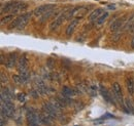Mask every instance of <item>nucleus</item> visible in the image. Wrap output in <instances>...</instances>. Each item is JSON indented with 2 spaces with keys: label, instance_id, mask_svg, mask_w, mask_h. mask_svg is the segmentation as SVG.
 <instances>
[{
  "label": "nucleus",
  "instance_id": "3",
  "mask_svg": "<svg viewBox=\"0 0 134 126\" xmlns=\"http://www.w3.org/2000/svg\"><path fill=\"white\" fill-rule=\"evenodd\" d=\"M26 120L28 126H40L42 124L40 120L39 112L35 111L34 109H30L26 113Z\"/></svg>",
  "mask_w": 134,
  "mask_h": 126
},
{
  "label": "nucleus",
  "instance_id": "4",
  "mask_svg": "<svg viewBox=\"0 0 134 126\" xmlns=\"http://www.w3.org/2000/svg\"><path fill=\"white\" fill-rule=\"evenodd\" d=\"M89 9L90 8L88 6H77V7H74L72 9H69V10H67V18L69 20V18L73 17V18L80 20L88 14Z\"/></svg>",
  "mask_w": 134,
  "mask_h": 126
},
{
  "label": "nucleus",
  "instance_id": "14",
  "mask_svg": "<svg viewBox=\"0 0 134 126\" xmlns=\"http://www.w3.org/2000/svg\"><path fill=\"white\" fill-rule=\"evenodd\" d=\"M79 22H80V20L79 18H73L72 21H71V23L68 25V27L66 28V35L67 36H70L73 31H74V29L76 28V26H77V24H79Z\"/></svg>",
  "mask_w": 134,
  "mask_h": 126
},
{
  "label": "nucleus",
  "instance_id": "16",
  "mask_svg": "<svg viewBox=\"0 0 134 126\" xmlns=\"http://www.w3.org/2000/svg\"><path fill=\"white\" fill-rule=\"evenodd\" d=\"M57 99L60 102V104H61L63 107L69 106V105H71V103H72V99H71L69 96H66V95H59V96H57Z\"/></svg>",
  "mask_w": 134,
  "mask_h": 126
},
{
  "label": "nucleus",
  "instance_id": "5",
  "mask_svg": "<svg viewBox=\"0 0 134 126\" xmlns=\"http://www.w3.org/2000/svg\"><path fill=\"white\" fill-rule=\"evenodd\" d=\"M1 112L4 113L8 118H14L16 110H15V105L12 102H3L1 100Z\"/></svg>",
  "mask_w": 134,
  "mask_h": 126
},
{
  "label": "nucleus",
  "instance_id": "15",
  "mask_svg": "<svg viewBox=\"0 0 134 126\" xmlns=\"http://www.w3.org/2000/svg\"><path fill=\"white\" fill-rule=\"evenodd\" d=\"M123 25H125V17L122 18H118L117 21H115L110 27L111 31H118L121 29V27H123Z\"/></svg>",
  "mask_w": 134,
  "mask_h": 126
},
{
  "label": "nucleus",
  "instance_id": "1",
  "mask_svg": "<svg viewBox=\"0 0 134 126\" xmlns=\"http://www.w3.org/2000/svg\"><path fill=\"white\" fill-rule=\"evenodd\" d=\"M27 8V4L22 1H9L2 5L1 7V14L4 12H12V14H18L20 11H23Z\"/></svg>",
  "mask_w": 134,
  "mask_h": 126
},
{
  "label": "nucleus",
  "instance_id": "2",
  "mask_svg": "<svg viewBox=\"0 0 134 126\" xmlns=\"http://www.w3.org/2000/svg\"><path fill=\"white\" fill-rule=\"evenodd\" d=\"M32 16V12H27V14H24L22 16L16 17L9 25L8 29L9 30H13V29H18V30H21L23 28L26 27V25L28 24V22L30 21Z\"/></svg>",
  "mask_w": 134,
  "mask_h": 126
},
{
  "label": "nucleus",
  "instance_id": "13",
  "mask_svg": "<svg viewBox=\"0 0 134 126\" xmlns=\"http://www.w3.org/2000/svg\"><path fill=\"white\" fill-rule=\"evenodd\" d=\"M16 64H17V54L14 53V52H12V53H9V54L7 55V58H6L5 66L10 69V68H14V67L16 66Z\"/></svg>",
  "mask_w": 134,
  "mask_h": 126
},
{
  "label": "nucleus",
  "instance_id": "18",
  "mask_svg": "<svg viewBox=\"0 0 134 126\" xmlns=\"http://www.w3.org/2000/svg\"><path fill=\"white\" fill-rule=\"evenodd\" d=\"M127 89H128V92L129 95H134V78L133 77H129L127 79Z\"/></svg>",
  "mask_w": 134,
  "mask_h": 126
},
{
  "label": "nucleus",
  "instance_id": "23",
  "mask_svg": "<svg viewBox=\"0 0 134 126\" xmlns=\"http://www.w3.org/2000/svg\"><path fill=\"white\" fill-rule=\"evenodd\" d=\"M13 80H14L15 84H17V85H22V84H25V83H26L25 80L23 79V77H22L20 74H19V75H14Z\"/></svg>",
  "mask_w": 134,
  "mask_h": 126
},
{
  "label": "nucleus",
  "instance_id": "24",
  "mask_svg": "<svg viewBox=\"0 0 134 126\" xmlns=\"http://www.w3.org/2000/svg\"><path fill=\"white\" fill-rule=\"evenodd\" d=\"M125 105H126V107L128 108V113L134 114V107L132 106V103H131L129 99H126V100H125Z\"/></svg>",
  "mask_w": 134,
  "mask_h": 126
},
{
  "label": "nucleus",
  "instance_id": "28",
  "mask_svg": "<svg viewBox=\"0 0 134 126\" xmlns=\"http://www.w3.org/2000/svg\"><path fill=\"white\" fill-rule=\"evenodd\" d=\"M132 47H134V39H133V44H132Z\"/></svg>",
  "mask_w": 134,
  "mask_h": 126
},
{
  "label": "nucleus",
  "instance_id": "10",
  "mask_svg": "<svg viewBox=\"0 0 134 126\" xmlns=\"http://www.w3.org/2000/svg\"><path fill=\"white\" fill-rule=\"evenodd\" d=\"M113 92L115 95V97L116 99H118L119 102L123 103V92H122V87L121 85L118 83V82H115L113 84Z\"/></svg>",
  "mask_w": 134,
  "mask_h": 126
},
{
  "label": "nucleus",
  "instance_id": "19",
  "mask_svg": "<svg viewBox=\"0 0 134 126\" xmlns=\"http://www.w3.org/2000/svg\"><path fill=\"white\" fill-rule=\"evenodd\" d=\"M62 95H66V96H69V97H71V96H74V95H76V91H75L74 89L70 88V87L64 86V87L62 88Z\"/></svg>",
  "mask_w": 134,
  "mask_h": 126
},
{
  "label": "nucleus",
  "instance_id": "11",
  "mask_svg": "<svg viewBox=\"0 0 134 126\" xmlns=\"http://www.w3.org/2000/svg\"><path fill=\"white\" fill-rule=\"evenodd\" d=\"M99 89H100V93H101V95H102V97H103L107 103H110V104L116 105V100L113 98V96L108 92V90H107L103 85H100V86H99Z\"/></svg>",
  "mask_w": 134,
  "mask_h": 126
},
{
  "label": "nucleus",
  "instance_id": "21",
  "mask_svg": "<svg viewBox=\"0 0 134 126\" xmlns=\"http://www.w3.org/2000/svg\"><path fill=\"white\" fill-rule=\"evenodd\" d=\"M14 14H10L8 16H2L1 17V25H7L8 23H12L14 21Z\"/></svg>",
  "mask_w": 134,
  "mask_h": 126
},
{
  "label": "nucleus",
  "instance_id": "26",
  "mask_svg": "<svg viewBox=\"0 0 134 126\" xmlns=\"http://www.w3.org/2000/svg\"><path fill=\"white\" fill-rule=\"evenodd\" d=\"M0 77H1V83L2 84H4V83H7V77H6V75L4 74V73H1V75H0Z\"/></svg>",
  "mask_w": 134,
  "mask_h": 126
},
{
  "label": "nucleus",
  "instance_id": "27",
  "mask_svg": "<svg viewBox=\"0 0 134 126\" xmlns=\"http://www.w3.org/2000/svg\"><path fill=\"white\" fill-rule=\"evenodd\" d=\"M0 63L1 65H5V62H4V55L1 54V58H0Z\"/></svg>",
  "mask_w": 134,
  "mask_h": 126
},
{
  "label": "nucleus",
  "instance_id": "12",
  "mask_svg": "<svg viewBox=\"0 0 134 126\" xmlns=\"http://www.w3.org/2000/svg\"><path fill=\"white\" fill-rule=\"evenodd\" d=\"M15 97V95L10 91L8 88H2L1 89V100L3 102H12V99Z\"/></svg>",
  "mask_w": 134,
  "mask_h": 126
},
{
  "label": "nucleus",
  "instance_id": "22",
  "mask_svg": "<svg viewBox=\"0 0 134 126\" xmlns=\"http://www.w3.org/2000/svg\"><path fill=\"white\" fill-rule=\"evenodd\" d=\"M107 17H108V14H107V12H103V14L99 16V18H97L96 24H97L98 26H101L102 24H104V23H105V21L107 20Z\"/></svg>",
  "mask_w": 134,
  "mask_h": 126
},
{
  "label": "nucleus",
  "instance_id": "8",
  "mask_svg": "<svg viewBox=\"0 0 134 126\" xmlns=\"http://www.w3.org/2000/svg\"><path fill=\"white\" fill-rule=\"evenodd\" d=\"M54 8H56V5H54V4H44V5H41V6L36 7L34 9L33 15H35V16H38V17H40L41 16H43L46 12L50 11V10L54 9Z\"/></svg>",
  "mask_w": 134,
  "mask_h": 126
},
{
  "label": "nucleus",
  "instance_id": "9",
  "mask_svg": "<svg viewBox=\"0 0 134 126\" xmlns=\"http://www.w3.org/2000/svg\"><path fill=\"white\" fill-rule=\"evenodd\" d=\"M39 116H40V120H41V123L43 125H47V126H51L53 124V121H54V118L50 116L47 112L42 110L41 112H39Z\"/></svg>",
  "mask_w": 134,
  "mask_h": 126
},
{
  "label": "nucleus",
  "instance_id": "7",
  "mask_svg": "<svg viewBox=\"0 0 134 126\" xmlns=\"http://www.w3.org/2000/svg\"><path fill=\"white\" fill-rule=\"evenodd\" d=\"M66 20H68V18H67V11L61 12L59 16H57V17L52 22V24L50 25V29L52 30V31L56 30V29L59 28V27L63 24V22L66 21Z\"/></svg>",
  "mask_w": 134,
  "mask_h": 126
},
{
  "label": "nucleus",
  "instance_id": "25",
  "mask_svg": "<svg viewBox=\"0 0 134 126\" xmlns=\"http://www.w3.org/2000/svg\"><path fill=\"white\" fill-rule=\"evenodd\" d=\"M18 99L21 102V103H24L25 100H26V95L24 93V92H22V93H19V95H17Z\"/></svg>",
  "mask_w": 134,
  "mask_h": 126
},
{
  "label": "nucleus",
  "instance_id": "17",
  "mask_svg": "<svg viewBox=\"0 0 134 126\" xmlns=\"http://www.w3.org/2000/svg\"><path fill=\"white\" fill-rule=\"evenodd\" d=\"M104 12V10L102 9V8H96L95 10H93L92 12H91V15L89 16V20L90 21H97V18H99V16L102 15Z\"/></svg>",
  "mask_w": 134,
  "mask_h": 126
},
{
  "label": "nucleus",
  "instance_id": "20",
  "mask_svg": "<svg viewBox=\"0 0 134 126\" xmlns=\"http://www.w3.org/2000/svg\"><path fill=\"white\" fill-rule=\"evenodd\" d=\"M56 8H54V9H52L50 11H48V12H46L43 16H41L39 17V20H40V22H46V21H48L49 18H51L52 16H54V15H56Z\"/></svg>",
  "mask_w": 134,
  "mask_h": 126
},
{
  "label": "nucleus",
  "instance_id": "6",
  "mask_svg": "<svg viewBox=\"0 0 134 126\" xmlns=\"http://www.w3.org/2000/svg\"><path fill=\"white\" fill-rule=\"evenodd\" d=\"M42 110L44 111V112H47V113H48L50 116H52L54 119L59 118V117L61 116V111L58 110L56 107H54L50 102H47V103H44V104L42 105Z\"/></svg>",
  "mask_w": 134,
  "mask_h": 126
}]
</instances>
